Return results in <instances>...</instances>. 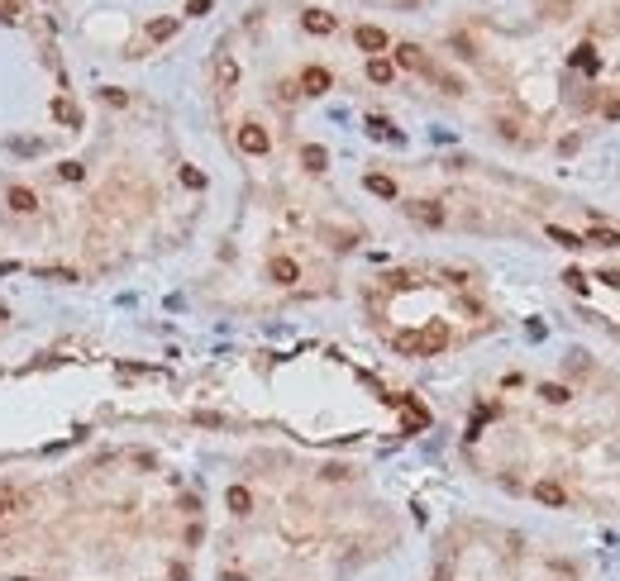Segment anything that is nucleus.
I'll return each mask as SVG.
<instances>
[{"label":"nucleus","mask_w":620,"mask_h":581,"mask_svg":"<svg viewBox=\"0 0 620 581\" xmlns=\"http://www.w3.org/2000/svg\"><path fill=\"white\" fill-rule=\"evenodd\" d=\"M301 162H306V172H324V167H329V153H324L320 143H306V148H301Z\"/></svg>","instance_id":"obj_14"},{"label":"nucleus","mask_w":620,"mask_h":581,"mask_svg":"<svg viewBox=\"0 0 620 581\" xmlns=\"http://www.w3.org/2000/svg\"><path fill=\"white\" fill-rule=\"evenodd\" d=\"M606 119H620V96L611 100V105H606Z\"/></svg>","instance_id":"obj_29"},{"label":"nucleus","mask_w":620,"mask_h":581,"mask_svg":"<svg viewBox=\"0 0 620 581\" xmlns=\"http://www.w3.org/2000/svg\"><path fill=\"white\" fill-rule=\"evenodd\" d=\"M549 238H553L558 248H587V243H582L573 229H563V224H549Z\"/></svg>","instance_id":"obj_18"},{"label":"nucleus","mask_w":620,"mask_h":581,"mask_svg":"<svg viewBox=\"0 0 620 581\" xmlns=\"http://www.w3.org/2000/svg\"><path fill=\"white\" fill-rule=\"evenodd\" d=\"M587 243H597V248H620V234H616V229H601V224H597Z\"/></svg>","instance_id":"obj_19"},{"label":"nucleus","mask_w":620,"mask_h":581,"mask_svg":"<svg viewBox=\"0 0 620 581\" xmlns=\"http://www.w3.org/2000/svg\"><path fill=\"white\" fill-rule=\"evenodd\" d=\"M601 282H606V286H616V290H620V272H601Z\"/></svg>","instance_id":"obj_28"},{"label":"nucleus","mask_w":620,"mask_h":581,"mask_svg":"<svg viewBox=\"0 0 620 581\" xmlns=\"http://www.w3.org/2000/svg\"><path fill=\"white\" fill-rule=\"evenodd\" d=\"M219 581H243V577H239V572H224V577H219Z\"/></svg>","instance_id":"obj_30"},{"label":"nucleus","mask_w":620,"mask_h":581,"mask_svg":"<svg viewBox=\"0 0 620 581\" xmlns=\"http://www.w3.org/2000/svg\"><path fill=\"white\" fill-rule=\"evenodd\" d=\"M62 182H82V167L77 162H62Z\"/></svg>","instance_id":"obj_26"},{"label":"nucleus","mask_w":620,"mask_h":581,"mask_svg":"<svg viewBox=\"0 0 620 581\" xmlns=\"http://www.w3.org/2000/svg\"><path fill=\"white\" fill-rule=\"evenodd\" d=\"M392 67H411V72H425V77H434V67H429V58L415 48V43H401L396 48V58H392Z\"/></svg>","instance_id":"obj_2"},{"label":"nucleus","mask_w":620,"mask_h":581,"mask_svg":"<svg viewBox=\"0 0 620 581\" xmlns=\"http://www.w3.org/2000/svg\"><path fill=\"white\" fill-rule=\"evenodd\" d=\"M368 77H372V82H377V86H387V82H392V77H396V67H392V62H387V58H368Z\"/></svg>","instance_id":"obj_17"},{"label":"nucleus","mask_w":620,"mask_h":581,"mask_svg":"<svg viewBox=\"0 0 620 581\" xmlns=\"http://www.w3.org/2000/svg\"><path fill=\"white\" fill-rule=\"evenodd\" d=\"M301 24H306V34H334V14H324V10H306Z\"/></svg>","instance_id":"obj_10"},{"label":"nucleus","mask_w":620,"mask_h":581,"mask_svg":"<svg viewBox=\"0 0 620 581\" xmlns=\"http://www.w3.org/2000/svg\"><path fill=\"white\" fill-rule=\"evenodd\" d=\"M5 505H10V495H5V491H0V515H5Z\"/></svg>","instance_id":"obj_31"},{"label":"nucleus","mask_w":620,"mask_h":581,"mask_svg":"<svg viewBox=\"0 0 620 581\" xmlns=\"http://www.w3.org/2000/svg\"><path fill=\"white\" fill-rule=\"evenodd\" d=\"M182 186L201 191V186H206V172H196V167H182Z\"/></svg>","instance_id":"obj_21"},{"label":"nucleus","mask_w":620,"mask_h":581,"mask_svg":"<svg viewBox=\"0 0 620 581\" xmlns=\"http://www.w3.org/2000/svg\"><path fill=\"white\" fill-rule=\"evenodd\" d=\"M10 210H19V214H34V210H38V195L29 191V186H10Z\"/></svg>","instance_id":"obj_11"},{"label":"nucleus","mask_w":620,"mask_h":581,"mask_svg":"<svg viewBox=\"0 0 620 581\" xmlns=\"http://www.w3.org/2000/svg\"><path fill=\"white\" fill-rule=\"evenodd\" d=\"M406 214H411L415 224H425V229H439V224H444V210H439L434 200H411Z\"/></svg>","instance_id":"obj_3"},{"label":"nucleus","mask_w":620,"mask_h":581,"mask_svg":"<svg viewBox=\"0 0 620 581\" xmlns=\"http://www.w3.org/2000/svg\"><path fill=\"white\" fill-rule=\"evenodd\" d=\"M172 34H177V19H167V14H163V19H148V38H153V43H167Z\"/></svg>","instance_id":"obj_16"},{"label":"nucleus","mask_w":620,"mask_h":581,"mask_svg":"<svg viewBox=\"0 0 620 581\" xmlns=\"http://www.w3.org/2000/svg\"><path fill=\"white\" fill-rule=\"evenodd\" d=\"M0 24H19V5H10V0H0Z\"/></svg>","instance_id":"obj_24"},{"label":"nucleus","mask_w":620,"mask_h":581,"mask_svg":"<svg viewBox=\"0 0 620 581\" xmlns=\"http://www.w3.org/2000/svg\"><path fill=\"white\" fill-rule=\"evenodd\" d=\"M396 348H401V353H425V348H420V334H401Z\"/></svg>","instance_id":"obj_22"},{"label":"nucleus","mask_w":620,"mask_h":581,"mask_svg":"<svg viewBox=\"0 0 620 581\" xmlns=\"http://www.w3.org/2000/svg\"><path fill=\"white\" fill-rule=\"evenodd\" d=\"M239 148H243L248 158H263V153L272 148V138H267L263 124H243V129H239Z\"/></svg>","instance_id":"obj_1"},{"label":"nucleus","mask_w":620,"mask_h":581,"mask_svg":"<svg viewBox=\"0 0 620 581\" xmlns=\"http://www.w3.org/2000/svg\"><path fill=\"white\" fill-rule=\"evenodd\" d=\"M353 43H358L363 53H372V58H377V53L387 48V34H382L377 24H358V34H353Z\"/></svg>","instance_id":"obj_4"},{"label":"nucleus","mask_w":620,"mask_h":581,"mask_svg":"<svg viewBox=\"0 0 620 581\" xmlns=\"http://www.w3.org/2000/svg\"><path fill=\"white\" fill-rule=\"evenodd\" d=\"M105 100H110V105H129V96H124L119 86H105Z\"/></svg>","instance_id":"obj_25"},{"label":"nucleus","mask_w":620,"mask_h":581,"mask_svg":"<svg viewBox=\"0 0 620 581\" xmlns=\"http://www.w3.org/2000/svg\"><path fill=\"white\" fill-rule=\"evenodd\" d=\"M329 86H334V82H329L324 67H306V72H301V91H306V96H324Z\"/></svg>","instance_id":"obj_5"},{"label":"nucleus","mask_w":620,"mask_h":581,"mask_svg":"<svg viewBox=\"0 0 620 581\" xmlns=\"http://www.w3.org/2000/svg\"><path fill=\"white\" fill-rule=\"evenodd\" d=\"M568 62H573L577 72H587V77H597V72H601V58H597V48H592V43L573 48V58H568Z\"/></svg>","instance_id":"obj_6"},{"label":"nucleus","mask_w":620,"mask_h":581,"mask_svg":"<svg viewBox=\"0 0 620 581\" xmlns=\"http://www.w3.org/2000/svg\"><path fill=\"white\" fill-rule=\"evenodd\" d=\"M210 10V0H187V14H206Z\"/></svg>","instance_id":"obj_27"},{"label":"nucleus","mask_w":620,"mask_h":581,"mask_svg":"<svg viewBox=\"0 0 620 581\" xmlns=\"http://www.w3.org/2000/svg\"><path fill=\"white\" fill-rule=\"evenodd\" d=\"M224 505H229L234 515H248V510H253V495H248V486H229V491H224Z\"/></svg>","instance_id":"obj_12"},{"label":"nucleus","mask_w":620,"mask_h":581,"mask_svg":"<svg viewBox=\"0 0 620 581\" xmlns=\"http://www.w3.org/2000/svg\"><path fill=\"white\" fill-rule=\"evenodd\" d=\"M363 186H368L372 195H382V200H396V182H392V177H382V172L363 177Z\"/></svg>","instance_id":"obj_13"},{"label":"nucleus","mask_w":620,"mask_h":581,"mask_svg":"<svg viewBox=\"0 0 620 581\" xmlns=\"http://www.w3.org/2000/svg\"><path fill=\"white\" fill-rule=\"evenodd\" d=\"M53 114H58V119H62V124H77V110H72V105H67V100H58V105H53Z\"/></svg>","instance_id":"obj_23"},{"label":"nucleus","mask_w":620,"mask_h":581,"mask_svg":"<svg viewBox=\"0 0 620 581\" xmlns=\"http://www.w3.org/2000/svg\"><path fill=\"white\" fill-rule=\"evenodd\" d=\"M539 395H544L549 405H563V400H568V386H558V382H549V386H539Z\"/></svg>","instance_id":"obj_20"},{"label":"nucleus","mask_w":620,"mask_h":581,"mask_svg":"<svg viewBox=\"0 0 620 581\" xmlns=\"http://www.w3.org/2000/svg\"><path fill=\"white\" fill-rule=\"evenodd\" d=\"M19 581H29V577H19Z\"/></svg>","instance_id":"obj_32"},{"label":"nucleus","mask_w":620,"mask_h":581,"mask_svg":"<svg viewBox=\"0 0 620 581\" xmlns=\"http://www.w3.org/2000/svg\"><path fill=\"white\" fill-rule=\"evenodd\" d=\"M267 277H272L277 286H291V282L301 277V267H296L291 258H272V267H267Z\"/></svg>","instance_id":"obj_7"},{"label":"nucleus","mask_w":620,"mask_h":581,"mask_svg":"<svg viewBox=\"0 0 620 581\" xmlns=\"http://www.w3.org/2000/svg\"><path fill=\"white\" fill-rule=\"evenodd\" d=\"M234 82H239V62L234 58H219L215 62V86L219 91H234Z\"/></svg>","instance_id":"obj_9"},{"label":"nucleus","mask_w":620,"mask_h":581,"mask_svg":"<svg viewBox=\"0 0 620 581\" xmlns=\"http://www.w3.org/2000/svg\"><path fill=\"white\" fill-rule=\"evenodd\" d=\"M444 343H449V329H444V324H429V329L420 334V348H425V353H439Z\"/></svg>","instance_id":"obj_15"},{"label":"nucleus","mask_w":620,"mask_h":581,"mask_svg":"<svg viewBox=\"0 0 620 581\" xmlns=\"http://www.w3.org/2000/svg\"><path fill=\"white\" fill-rule=\"evenodd\" d=\"M534 500L539 505H568V491L558 482H534Z\"/></svg>","instance_id":"obj_8"}]
</instances>
